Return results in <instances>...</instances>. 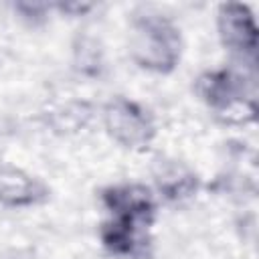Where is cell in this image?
<instances>
[{"label":"cell","instance_id":"obj_1","mask_svg":"<svg viewBox=\"0 0 259 259\" xmlns=\"http://www.w3.org/2000/svg\"><path fill=\"white\" fill-rule=\"evenodd\" d=\"M180 34L170 18L158 12L140 14L132 24L130 55L152 73H170L180 59Z\"/></svg>","mask_w":259,"mask_h":259},{"label":"cell","instance_id":"obj_2","mask_svg":"<svg viewBox=\"0 0 259 259\" xmlns=\"http://www.w3.org/2000/svg\"><path fill=\"white\" fill-rule=\"evenodd\" d=\"M245 77L231 69L206 71L196 79L198 97L214 109L225 123H247L255 117V97L247 91Z\"/></svg>","mask_w":259,"mask_h":259},{"label":"cell","instance_id":"obj_3","mask_svg":"<svg viewBox=\"0 0 259 259\" xmlns=\"http://www.w3.org/2000/svg\"><path fill=\"white\" fill-rule=\"evenodd\" d=\"M101 117L105 132L123 148L144 150L156 136V127L150 113L142 105L125 97H115L107 101L103 105Z\"/></svg>","mask_w":259,"mask_h":259},{"label":"cell","instance_id":"obj_4","mask_svg":"<svg viewBox=\"0 0 259 259\" xmlns=\"http://www.w3.org/2000/svg\"><path fill=\"white\" fill-rule=\"evenodd\" d=\"M217 26L221 42L239 59H249L255 63L257 51V24L249 10V6L241 2H227L221 4L217 14Z\"/></svg>","mask_w":259,"mask_h":259},{"label":"cell","instance_id":"obj_5","mask_svg":"<svg viewBox=\"0 0 259 259\" xmlns=\"http://www.w3.org/2000/svg\"><path fill=\"white\" fill-rule=\"evenodd\" d=\"M101 202L111 219H123L148 225L154 219L156 202L152 190L144 184H117L101 192Z\"/></svg>","mask_w":259,"mask_h":259},{"label":"cell","instance_id":"obj_6","mask_svg":"<svg viewBox=\"0 0 259 259\" xmlns=\"http://www.w3.org/2000/svg\"><path fill=\"white\" fill-rule=\"evenodd\" d=\"M99 237L103 247L117 257H144L150 247L148 225L123 221V219H109L101 225Z\"/></svg>","mask_w":259,"mask_h":259},{"label":"cell","instance_id":"obj_7","mask_svg":"<svg viewBox=\"0 0 259 259\" xmlns=\"http://www.w3.org/2000/svg\"><path fill=\"white\" fill-rule=\"evenodd\" d=\"M47 198V188L36 178L18 168L0 170V204L8 208H24Z\"/></svg>","mask_w":259,"mask_h":259},{"label":"cell","instance_id":"obj_8","mask_svg":"<svg viewBox=\"0 0 259 259\" xmlns=\"http://www.w3.org/2000/svg\"><path fill=\"white\" fill-rule=\"evenodd\" d=\"M154 182L158 192L170 202H182L198 190L196 174L176 160H160L154 168Z\"/></svg>","mask_w":259,"mask_h":259},{"label":"cell","instance_id":"obj_9","mask_svg":"<svg viewBox=\"0 0 259 259\" xmlns=\"http://www.w3.org/2000/svg\"><path fill=\"white\" fill-rule=\"evenodd\" d=\"M91 119V107L85 101H71L51 115V123L59 132H77Z\"/></svg>","mask_w":259,"mask_h":259},{"label":"cell","instance_id":"obj_10","mask_svg":"<svg viewBox=\"0 0 259 259\" xmlns=\"http://www.w3.org/2000/svg\"><path fill=\"white\" fill-rule=\"evenodd\" d=\"M75 63L83 75H97L101 69V51L91 38H81L75 47Z\"/></svg>","mask_w":259,"mask_h":259},{"label":"cell","instance_id":"obj_11","mask_svg":"<svg viewBox=\"0 0 259 259\" xmlns=\"http://www.w3.org/2000/svg\"><path fill=\"white\" fill-rule=\"evenodd\" d=\"M14 8L22 14V18H28V20H32V22L45 18L47 10H51L49 4H36V2H34V4H30V2H18Z\"/></svg>","mask_w":259,"mask_h":259},{"label":"cell","instance_id":"obj_12","mask_svg":"<svg viewBox=\"0 0 259 259\" xmlns=\"http://www.w3.org/2000/svg\"><path fill=\"white\" fill-rule=\"evenodd\" d=\"M57 8H59L61 12H77V14H83V12H87L91 6H89V4H57Z\"/></svg>","mask_w":259,"mask_h":259}]
</instances>
